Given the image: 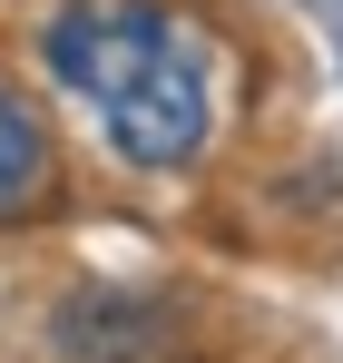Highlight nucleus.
I'll return each mask as SVG.
<instances>
[{"label": "nucleus", "mask_w": 343, "mask_h": 363, "mask_svg": "<svg viewBox=\"0 0 343 363\" xmlns=\"http://www.w3.org/2000/svg\"><path fill=\"white\" fill-rule=\"evenodd\" d=\"M59 196V147H50V118L0 79V226H20V216H40Z\"/></svg>", "instance_id": "7ed1b4c3"}, {"label": "nucleus", "mask_w": 343, "mask_h": 363, "mask_svg": "<svg viewBox=\"0 0 343 363\" xmlns=\"http://www.w3.org/2000/svg\"><path fill=\"white\" fill-rule=\"evenodd\" d=\"M40 60L147 177L186 167L216 138V40L167 0H69L40 20Z\"/></svg>", "instance_id": "f257e3e1"}, {"label": "nucleus", "mask_w": 343, "mask_h": 363, "mask_svg": "<svg viewBox=\"0 0 343 363\" xmlns=\"http://www.w3.org/2000/svg\"><path fill=\"white\" fill-rule=\"evenodd\" d=\"M59 354L69 363H186L176 334H167V314L137 304V295H108V285L59 304Z\"/></svg>", "instance_id": "f03ea898"}]
</instances>
